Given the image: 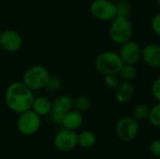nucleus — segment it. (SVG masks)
Returning <instances> with one entry per match:
<instances>
[{
	"instance_id": "1",
	"label": "nucleus",
	"mask_w": 160,
	"mask_h": 159,
	"mask_svg": "<svg viewBox=\"0 0 160 159\" xmlns=\"http://www.w3.org/2000/svg\"><path fill=\"white\" fill-rule=\"evenodd\" d=\"M34 99L32 90L23 82L10 83L5 94V100L8 109L19 114L30 110Z\"/></svg>"
},
{
	"instance_id": "2",
	"label": "nucleus",
	"mask_w": 160,
	"mask_h": 159,
	"mask_svg": "<svg viewBox=\"0 0 160 159\" xmlns=\"http://www.w3.org/2000/svg\"><path fill=\"white\" fill-rule=\"evenodd\" d=\"M124 62L119 52L113 51H105L100 52L95 59L94 66L96 70L103 76L117 74Z\"/></svg>"
},
{
	"instance_id": "3",
	"label": "nucleus",
	"mask_w": 160,
	"mask_h": 159,
	"mask_svg": "<svg viewBox=\"0 0 160 159\" xmlns=\"http://www.w3.org/2000/svg\"><path fill=\"white\" fill-rule=\"evenodd\" d=\"M133 35V26L128 17L116 16L111 22L109 36L115 44L122 45L131 39Z\"/></svg>"
},
{
	"instance_id": "4",
	"label": "nucleus",
	"mask_w": 160,
	"mask_h": 159,
	"mask_svg": "<svg viewBox=\"0 0 160 159\" xmlns=\"http://www.w3.org/2000/svg\"><path fill=\"white\" fill-rule=\"evenodd\" d=\"M50 79L51 74L45 67L35 65L25 70L22 77V82L31 90H38L46 87Z\"/></svg>"
},
{
	"instance_id": "5",
	"label": "nucleus",
	"mask_w": 160,
	"mask_h": 159,
	"mask_svg": "<svg viewBox=\"0 0 160 159\" xmlns=\"http://www.w3.org/2000/svg\"><path fill=\"white\" fill-rule=\"evenodd\" d=\"M41 125L40 115L32 109L20 113L17 120V128L19 132L24 136H32L36 134Z\"/></svg>"
},
{
	"instance_id": "6",
	"label": "nucleus",
	"mask_w": 160,
	"mask_h": 159,
	"mask_svg": "<svg viewBox=\"0 0 160 159\" xmlns=\"http://www.w3.org/2000/svg\"><path fill=\"white\" fill-rule=\"evenodd\" d=\"M90 12L102 22H112L117 16L115 3L112 0H94L90 5Z\"/></svg>"
},
{
	"instance_id": "7",
	"label": "nucleus",
	"mask_w": 160,
	"mask_h": 159,
	"mask_svg": "<svg viewBox=\"0 0 160 159\" xmlns=\"http://www.w3.org/2000/svg\"><path fill=\"white\" fill-rule=\"evenodd\" d=\"M115 133L120 141L124 142H132L139 133L138 121L133 116L122 117L115 126Z\"/></svg>"
},
{
	"instance_id": "8",
	"label": "nucleus",
	"mask_w": 160,
	"mask_h": 159,
	"mask_svg": "<svg viewBox=\"0 0 160 159\" xmlns=\"http://www.w3.org/2000/svg\"><path fill=\"white\" fill-rule=\"evenodd\" d=\"M53 145L59 152L66 153L72 151L78 145V134L75 130L63 128L55 134Z\"/></svg>"
},
{
	"instance_id": "9",
	"label": "nucleus",
	"mask_w": 160,
	"mask_h": 159,
	"mask_svg": "<svg viewBox=\"0 0 160 159\" xmlns=\"http://www.w3.org/2000/svg\"><path fill=\"white\" fill-rule=\"evenodd\" d=\"M74 99L69 96H60L53 102L50 112V119L53 124L61 125L67 112L73 108Z\"/></svg>"
},
{
	"instance_id": "10",
	"label": "nucleus",
	"mask_w": 160,
	"mask_h": 159,
	"mask_svg": "<svg viewBox=\"0 0 160 159\" xmlns=\"http://www.w3.org/2000/svg\"><path fill=\"white\" fill-rule=\"evenodd\" d=\"M119 54L124 63L135 65L142 58V48L136 41L130 39L121 45Z\"/></svg>"
},
{
	"instance_id": "11",
	"label": "nucleus",
	"mask_w": 160,
	"mask_h": 159,
	"mask_svg": "<svg viewBox=\"0 0 160 159\" xmlns=\"http://www.w3.org/2000/svg\"><path fill=\"white\" fill-rule=\"evenodd\" d=\"M22 38L21 35L14 30H7L2 32L0 37V46L3 50L8 52H14L21 49Z\"/></svg>"
},
{
	"instance_id": "12",
	"label": "nucleus",
	"mask_w": 160,
	"mask_h": 159,
	"mask_svg": "<svg viewBox=\"0 0 160 159\" xmlns=\"http://www.w3.org/2000/svg\"><path fill=\"white\" fill-rule=\"evenodd\" d=\"M142 59L153 68L160 67V45L157 43L147 44L142 49Z\"/></svg>"
},
{
	"instance_id": "13",
	"label": "nucleus",
	"mask_w": 160,
	"mask_h": 159,
	"mask_svg": "<svg viewBox=\"0 0 160 159\" xmlns=\"http://www.w3.org/2000/svg\"><path fill=\"white\" fill-rule=\"evenodd\" d=\"M134 91V86L130 82L122 80L115 88V98L119 103H127L132 98Z\"/></svg>"
},
{
	"instance_id": "14",
	"label": "nucleus",
	"mask_w": 160,
	"mask_h": 159,
	"mask_svg": "<svg viewBox=\"0 0 160 159\" xmlns=\"http://www.w3.org/2000/svg\"><path fill=\"white\" fill-rule=\"evenodd\" d=\"M82 122L83 116L82 112L77 110H70L68 112L65 114L61 126L64 128L76 130L82 125Z\"/></svg>"
},
{
	"instance_id": "15",
	"label": "nucleus",
	"mask_w": 160,
	"mask_h": 159,
	"mask_svg": "<svg viewBox=\"0 0 160 159\" xmlns=\"http://www.w3.org/2000/svg\"><path fill=\"white\" fill-rule=\"evenodd\" d=\"M52 103L49 98L45 97H38L34 99L31 109L35 112H37L38 115L44 116V115L50 114L52 111Z\"/></svg>"
},
{
	"instance_id": "16",
	"label": "nucleus",
	"mask_w": 160,
	"mask_h": 159,
	"mask_svg": "<svg viewBox=\"0 0 160 159\" xmlns=\"http://www.w3.org/2000/svg\"><path fill=\"white\" fill-rule=\"evenodd\" d=\"M97 142L96 135L90 130H83L78 134V145L84 149H90Z\"/></svg>"
},
{
	"instance_id": "17",
	"label": "nucleus",
	"mask_w": 160,
	"mask_h": 159,
	"mask_svg": "<svg viewBox=\"0 0 160 159\" xmlns=\"http://www.w3.org/2000/svg\"><path fill=\"white\" fill-rule=\"evenodd\" d=\"M137 74H138V71H137L135 65L127 64V63L123 64L122 67L120 68L118 72L119 78H121L123 81H128V82H131L132 80H134L137 77Z\"/></svg>"
},
{
	"instance_id": "18",
	"label": "nucleus",
	"mask_w": 160,
	"mask_h": 159,
	"mask_svg": "<svg viewBox=\"0 0 160 159\" xmlns=\"http://www.w3.org/2000/svg\"><path fill=\"white\" fill-rule=\"evenodd\" d=\"M150 109L151 108L145 103L138 104L133 111V118H135L138 122L148 119L149 113H150Z\"/></svg>"
},
{
	"instance_id": "19",
	"label": "nucleus",
	"mask_w": 160,
	"mask_h": 159,
	"mask_svg": "<svg viewBox=\"0 0 160 159\" xmlns=\"http://www.w3.org/2000/svg\"><path fill=\"white\" fill-rule=\"evenodd\" d=\"M91 107V101L87 97L84 96H81L78 97L74 99L73 102V108L81 112H87Z\"/></svg>"
},
{
	"instance_id": "20",
	"label": "nucleus",
	"mask_w": 160,
	"mask_h": 159,
	"mask_svg": "<svg viewBox=\"0 0 160 159\" xmlns=\"http://www.w3.org/2000/svg\"><path fill=\"white\" fill-rule=\"evenodd\" d=\"M148 121H149V123H150L153 127L160 128V103L159 102H158V104H156L155 106H153V107L150 109V113H149Z\"/></svg>"
},
{
	"instance_id": "21",
	"label": "nucleus",
	"mask_w": 160,
	"mask_h": 159,
	"mask_svg": "<svg viewBox=\"0 0 160 159\" xmlns=\"http://www.w3.org/2000/svg\"><path fill=\"white\" fill-rule=\"evenodd\" d=\"M115 6H116L117 16H124V17L129 16V14L131 12V8H130L129 3L128 1L119 0L117 2H115Z\"/></svg>"
},
{
	"instance_id": "22",
	"label": "nucleus",
	"mask_w": 160,
	"mask_h": 159,
	"mask_svg": "<svg viewBox=\"0 0 160 159\" xmlns=\"http://www.w3.org/2000/svg\"><path fill=\"white\" fill-rule=\"evenodd\" d=\"M120 82V78L117 74H111L104 76V83L111 89H115Z\"/></svg>"
},
{
	"instance_id": "23",
	"label": "nucleus",
	"mask_w": 160,
	"mask_h": 159,
	"mask_svg": "<svg viewBox=\"0 0 160 159\" xmlns=\"http://www.w3.org/2000/svg\"><path fill=\"white\" fill-rule=\"evenodd\" d=\"M62 85V82H61V79L57 76H53L52 77L51 76V79L49 81V83L47 84V88L50 90V91H56L58 90Z\"/></svg>"
},
{
	"instance_id": "24",
	"label": "nucleus",
	"mask_w": 160,
	"mask_h": 159,
	"mask_svg": "<svg viewBox=\"0 0 160 159\" xmlns=\"http://www.w3.org/2000/svg\"><path fill=\"white\" fill-rule=\"evenodd\" d=\"M151 91H152V95L155 97V99L160 103V77L157 78L153 82Z\"/></svg>"
},
{
	"instance_id": "25",
	"label": "nucleus",
	"mask_w": 160,
	"mask_h": 159,
	"mask_svg": "<svg viewBox=\"0 0 160 159\" xmlns=\"http://www.w3.org/2000/svg\"><path fill=\"white\" fill-rule=\"evenodd\" d=\"M149 149H150L151 154L154 157L160 158V139H157L153 141L150 144Z\"/></svg>"
},
{
	"instance_id": "26",
	"label": "nucleus",
	"mask_w": 160,
	"mask_h": 159,
	"mask_svg": "<svg viewBox=\"0 0 160 159\" xmlns=\"http://www.w3.org/2000/svg\"><path fill=\"white\" fill-rule=\"evenodd\" d=\"M151 25L154 33L160 37V12L154 16Z\"/></svg>"
},
{
	"instance_id": "27",
	"label": "nucleus",
	"mask_w": 160,
	"mask_h": 159,
	"mask_svg": "<svg viewBox=\"0 0 160 159\" xmlns=\"http://www.w3.org/2000/svg\"><path fill=\"white\" fill-rule=\"evenodd\" d=\"M157 2H158V7H159L160 8V0H157Z\"/></svg>"
},
{
	"instance_id": "28",
	"label": "nucleus",
	"mask_w": 160,
	"mask_h": 159,
	"mask_svg": "<svg viewBox=\"0 0 160 159\" xmlns=\"http://www.w3.org/2000/svg\"><path fill=\"white\" fill-rule=\"evenodd\" d=\"M1 35H2V32H1V29H0V37H1Z\"/></svg>"
}]
</instances>
